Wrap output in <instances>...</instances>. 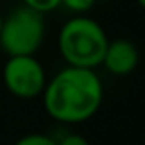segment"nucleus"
Here are the masks:
<instances>
[{"label": "nucleus", "instance_id": "1", "mask_svg": "<svg viewBox=\"0 0 145 145\" xmlns=\"http://www.w3.org/2000/svg\"><path fill=\"white\" fill-rule=\"evenodd\" d=\"M42 103L48 116L64 125L88 121L103 103V85L94 68H63L46 81Z\"/></svg>", "mask_w": 145, "mask_h": 145}, {"label": "nucleus", "instance_id": "2", "mask_svg": "<svg viewBox=\"0 0 145 145\" xmlns=\"http://www.w3.org/2000/svg\"><path fill=\"white\" fill-rule=\"evenodd\" d=\"M57 44L70 66L97 68L105 55L108 37L97 20L77 15L63 24Z\"/></svg>", "mask_w": 145, "mask_h": 145}, {"label": "nucleus", "instance_id": "3", "mask_svg": "<svg viewBox=\"0 0 145 145\" xmlns=\"http://www.w3.org/2000/svg\"><path fill=\"white\" fill-rule=\"evenodd\" d=\"M44 40L42 13L18 6L2 18L0 46L7 55H35Z\"/></svg>", "mask_w": 145, "mask_h": 145}, {"label": "nucleus", "instance_id": "4", "mask_svg": "<svg viewBox=\"0 0 145 145\" xmlns=\"http://www.w3.org/2000/svg\"><path fill=\"white\" fill-rule=\"evenodd\" d=\"M2 77L6 88L20 99L40 96L46 86V72L33 55H9Z\"/></svg>", "mask_w": 145, "mask_h": 145}, {"label": "nucleus", "instance_id": "5", "mask_svg": "<svg viewBox=\"0 0 145 145\" xmlns=\"http://www.w3.org/2000/svg\"><path fill=\"white\" fill-rule=\"evenodd\" d=\"M138 61L140 53L134 42L129 39H116L108 40L101 64L112 75H129L136 70Z\"/></svg>", "mask_w": 145, "mask_h": 145}, {"label": "nucleus", "instance_id": "6", "mask_svg": "<svg viewBox=\"0 0 145 145\" xmlns=\"http://www.w3.org/2000/svg\"><path fill=\"white\" fill-rule=\"evenodd\" d=\"M22 4L44 15V13H48V11H53L55 7H59L61 0H22Z\"/></svg>", "mask_w": 145, "mask_h": 145}, {"label": "nucleus", "instance_id": "7", "mask_svg": "<svg viewBox=\"0 0 145 145\" xmlns=\"http://www.w3.org/2000/svg\"><path fill=\"white\" fill-rule=\"evenodd\" d=\"M15 145H55V140L48 134H26L20 140H17Z\"/></svg>", "mask_w": 145, "mask_h": 145}, {"label": "nucleus", "instance_id": "8", "mask_svg": "<svg viewBox=\"0 0 145 145\" xmlns=\"http://www.w3.org/2000/svg\"><path fill=\"white\" fill-rule=\"evenodd\" d=\"M94 4L96 0H61V6H64L74 13H86L94 7Z\"/></svg>", "mask_w": 145, "mask_h": 145}, {"label": "nucleus", "instance_id": "9", "mask_svg": "<svg viewBox=\"0 0 145 145\" xmlns=\"http://www.w3.org/2000/svg\"><path fill=\"white\" fill-rule=\"evenodd\" d=\"M53 140H55V145H90L85 136L75 134V132H66V134L53 138Z\"/></svg>", "mask_w": 145, "mask_h": 145}, {"label": "nucleus", "instance_id": "10", "mask_svg": "<svg viewBox=\"0 0 145 145\" xmlns=\"http://www.w3.org/2000/svg\"><path fill=\"white\" fill-rule=\"evenodd\" d=\"M136 2H138V6H142V7L145 6V0H136Z\"/></svg>", "mask_w": 145, "mask_h": 145}, {"label": "nucleus", "instance_id": "11", "mask_svg": "<svg viewBox=\"0 0 145 145\" xmlns=\"http://www.w3.org/2000/svg\"><path fill=\"white\" fill-rule=\"evenodd\" d=\"M2 18H4V15H2V11H0V28H2Z\"/></svg>", "mask_w": 145, "mask_h": 145}]
</instances>
